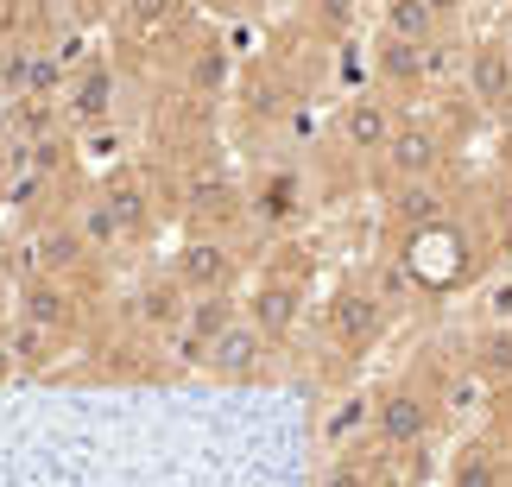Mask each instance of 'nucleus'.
Returning a JSON list of instances; mask_svg holds the SVG:
<instances>
[{"instance_id": "nucleus-1", "label": "nucleus", "mask_w": 512, "mask_h": 487, "mask_svg": "<svg viewBox=\"0 0 512 487\" xmlns=\"http://www.w3.org/2000/svg\"><path fill=\"white\" fill-rule=\"evenodd\" d=\"M481 247H487V235L475 222H462V209H449L437 222L399 228V235H392V260L411 272L418 298H449V291L481 279V260H487Z\"/></svg>"}, {"instance_id": "nucleus-2", "label": "nucleus", "mask_w": 512, "mask_h": 487, "mask_svg": "<svg viewBox=\"0 0 512 487\" xmlns=\"http://www.w3.org/2000/svg\"><path fill=\"white\" fill-rule=\"evenodd\" d=\"M437 431H443V412H437V393H430V367L373 386V443H380L386 456H399V462L418 456L424 462Z\"/></svg>"}, {"instance_id": "nucleus-3", "label": "nucleus", "mask_w": 512, "mask_h": 487, "mask_svg": "<svg viewBox=\"0 0 512 487\" xmlns=\"http://www.w3.org/2000/svg\"><path fill=\"white\" fill-rule=\"evenodd\" d=\"M317 323H323L329 348H342L348 361H361V355H373V348L386 342L392 304L380 298V291H373L367 272H354V279H336V285H329V298H323V310H317Z\"/></svg>"}, {"instance_id": "nucleus-4", "label": "nucleus", "mask_w": 512, "mask_h": 487, "mask_svg": "<svg viewBox=\"0 0 512 487\" xmlns=\"http://www.w3.org/2000/svg\"><path fill=\"white\" fill-rule=\"evenodd\" d=\"M272 355H279V342H272L247 310H234V317L215 329V342L203 348L196 374H209V380H222V386H253V380L272 374Z\"/></svg>"}, {"instance_id": "nucleus-5", "label": "nucleus", "mask_w": 512, "mask_h": 487, "mask_svg": "<svg viewBox=\"0 0 512 487\" xmlns=\"http://www.w3.org/2000/svg\"><path fill=\"white\" fill-rule=\"evenodd\" d=\"M241 310L266 329L272 342L285 348L291 336H298L304 310H310V272H304V260H266L260 285H253L247 298H241Z\"/></svg>"}, {"instance_id": "nucleus-6", "label": "nucleus", "mask_w": 512, "mask_h": 487, "mask_svg": "<svg viewBox=\"0 0 512 487\" xmlns=\"http://www.w3.org/2000/svg\"><path fill=\"white\" fill-rule=\"evenodd\" d=\"M399 121H405V108L392 102V95H380V89H354L348 102L336 108V121H329V146L348 152V159H373V165H380V152L392 146Z\"/></svg>"}, {"instance_id": "nucleus-7", "label": "nucleus", "mask_w": 512, "mask_h": 487, "mask_svg": "<svg viewBox=\"0 0 512 487\" xmlns=\"http://www.w3.org/2000/svg\"><path fill=\"white\" fill-rule=\"evenodd\" d=\"M304 216H310V178L298 165H266L247 190V222L272 241V235H285V228H298Z\"/></svg>"}, {"instance_id": "nucleus-8", "label": "nucleus", "mask_w": 512, "mask_h": 487, "mask_svg": "<svg viewBox=\"0 0 512 487\" xmlns=\"http://www.w3.org/2000/svg\"><path fill=\"white\" fill-rule=\"evenodd\" d=\"M443 165H449V140H443V127L437 121H399V133H392V146L380 152V178L386 190L392 184H411V178H443Z\"/></svg>"}, {"instance_id": "nucleus-9", "label": "nucleus", "mask_w": 512, "mask_h": 487, "mask_svg": "<svg viewBox=\"0 0 512 487\" xmlns=\"http://www.w3.org/2000/svg\"><path fill=\"white\" fill-rule=\"evenodd\" d=\"M13 317L45 323L57 336H76V323H83V291L70 285V272H26L19 291H13Z\"/></svg>"}, {"instance_id": "nucleus-10", "label": "nucleus", "mask_w": 512, "mask_h": 487, "mask_svg": "<svg viewBox=\"0 0 512 487\" xmlns=\"http://www.w3.org/2000/svg\"><path fill=\"white\" fill-rule=\"evenodd\" d=\"M114 108H121V64L114 57H89L64 83V102H57V114L70 127H102V121H114Z\"/></svg>"}, {"instance_id": "nucleus-11", "label": "nucleus", "mask_w": 512, "mask_h": 487, "mask_svg": "<svg viewBox=\"0 0 512 487\" xmlns=\"http://www.w3.org/2000/svg\"><path fill=\"white\" fill-rule=\"evenodd\" d=\"M234 272H241V253L228 235H190L171 260V279L190 291V298H209V291H234Z\"/></svg>"}, {"instance_id": "nucleus-12", "label": "nucleus", "mask_w": 512, "mask_h": 487, "mask_svg": "<svg viewBox=\"0 0 512 487\" xmlns=\"http://www.w3.org/2000/svg\"><path fill=\"white\" fill-rule=\"evenodd\" d=\"M424 51H430V45H405V38H392V32H373V57H367L373 89L392 95V102H418V95L430 89Z\"/></svg>"}, {"instance_id": "nucleus-13", "label": "nucleus", "mask_w": 512, "mask_h": 487, "mask_svg": "<svg viewBox=\"0 0 512 487\" xmlns=\"http://www.w3.org/2000/svg\"><path fill=\"white\" fill-rule=\"evenodd\" d=\"M462 95L481 114H506L512 108V38H481L462 57Z\"/></svg>"}, {"instance_id": "nucleus-14", "label": "nucleus", "mask_w": 512, "mask_h": 487, "mask_svg": "<svg viewBox=\"0 0 512 487\" xmlns=\"http://www.w3.org/2000/svg\"><path fill=\"white\" fill-rule=\"evenodd\" d=\"M399 469L405 462L399 456H386L380 443H354V450H336V456H323V469H317V487H399Z\"/></svg>"}, {"instance_id": "nucleus-15", "label": "nucleus", "mask_w": 512, "mask_h": 487, "mask_svg": "<svg viewBox=\"0 0 512 487\" xmlns=\"http://www.w3.org/2000/svg\"><path fill=\"white\" fill-rule=\"evenodd\" d=\"M38 64H45V38H38L26 19H13V26L0 32V102H32Z\"/></svg>"}, {"instance_id": "nucleus-16", "label": "nucleus", "mask_w": 512, "mask_h": 487, "mask_svg": "<svg viewBox=\"0 0 512 487\" xmlns=\"http://www.w3.org/2000/svg\"><path fill=\"white\" fill-rule=\"evenodd\" d=\"M367 437H373V386H348L342 399L323 405L317 443H323V456H336V450H354V443H367Z\"/></svg>"}, {"instance_id": "nucleus-17", "label": "nucleus", "mask_w": 512, "mask_h": 487, "mask_svg": "<svg viewBox=\"0 0 512 487\" xmlns=\"http://www.w3.org/2000/svg\"><path fill=\"white\" fill-rule=\"evenodd\" d=\"M234 310H241V298H234V291H209V298H190L184 323H177V336H171L177 361H184V367L203 361V348L215 342V329H222V323L234 317Z\"/></svg>"}, {"instance_id": "nucleus-18", "label": "nucleus", "mask_w": 512, "mask_h": 487, "mask_svg": "<svg viewBox=\"0 0 512 487\" xmlns=\"http://www.w3.org/2000/svg\"><path fill=\"white\" fill-rule=\"evenodd\" d=\"M70 228H76V241H83L89 260H114V253L133 247L127 228H121V216H114V203L102 197V190H89V197L70 209Z\"/></svg>"}, {"instance_id": "nucleus-19", "label": "nucleus", "mask_w": 512, "mask_h": 487, "mask_svg": "<svg viewBox=\"0 0 512 487\" xmlns=\"http://www.w3.org/2000/svg\"><path fill=\"white\" fill-rule=\"evenodd\" d=\"M456 209L443 178H411V184H392V209H386V228L399 235V228H418V222H437Z\"/></svg>"}, {"instance_id": "nucleus-20", "label": "nucleus", "mask_w": 512, "mask_h": 487, "mask_svg": "<svg viewBox=\"0 0 512 487\" xmlns=\"http://www.w3.org/2000/svg\"><path fill=\"white\" fill-rule=\"evenodd\" d=\"M506 450L494 437H468L456 456H449V487H512V475H506Z\"/></svg>"}, {"instance_id": "nucleus-21", "label": "nucleus", "mask_w": 512, "mask_h": 487, "mask_svg": "<svg viewBox=\"0 0 512 487\" xmlns=\"http://www.w3.org/2000/svg\"><path fill=\"white\" fill-rule=\"evenodd\" d=\"M222 83H228V45L215 32L190 38V51H184V95H190V102H215Z\"/></svg>"}, {"instance_id": "nucleus-22", "label": "nucleus", "mask_w": 512, "mask_h": 487, "mask_svg": "<svg viewBox=\"0 0 512 487\" xmlns=\"http://www.w3.org/2000/svg\"><path fill=\"white\" fill-rule=\"evenodd\" d=\"M7 336H13V355H19V374H51L57 355L70 348V336H57L45 323H26V317H7Z\"/></svg>"}, {"instance_id": "nucleus-23", "label": "nucleus", "mask_w": 512, "mask_h": 487, "mask_svg": "<svg viewBox=\"0 0 512 487\" xmlns=\"http://www.w3.org/2000/svg\"><path fill=\"white\" fill-rule=\"evenodd\" d=\"M121 32H133L140 45H165L177 32V19H184V0H121Z\"/></svg>"}, {"instance_id": "nucleus-24", "label": "nucleus", "mask_w": 512, "mask_h": 487, "mask_svg": "<svg viewBox=\"0 0 512 487\" xmlns=\"http://www.w3.org/2000/svg\"><path fill=\"white\" fill-rule=\"evenodd\" d=\"M380 32L405 38V45H437L449 26L424 7V0H380Z\"/></svg>"}, {"instance_id": "nucleus-25", "label": "nucleus", "mask_w": 512, "mask_h": 487, "mask_svg": "<svg viewBox=\"0 0 512 487\" xmlns=\"http://www.w3.org/2000/svg\"><path fill=\"white\" fill-rule=\"evenodd\" d=\"M102 197L114 203V216H121V228H127V241H140L146 228H152V190L133 178V171H114V178L102 184Z\"/></svg>"}, {"instance_id": "nucleus-26", "label": "nucleus", "mask_w": 512, "mask_h": 487, "mask_svg": "<svg viewBox=\"0 0 512 487\" xmlns=\"http://www.w3.org/2000/svg\"><path fill=\"white\" fill-rule=\"evenodd\" d=\"M354 19H361V0H304V26L317 32V45H348Z\"/></svg>"}, {"instance_id": "nucleus-27", "label": "nucleus", "mask_w": 512, "mask_h": 487, "mask_svg": "<svg viewBox=\"0 0 512 487\" xmlns=\"http://www.w3.org/2000/svg\"><path fill=\"white\" fill-rule=\"evenodd\" d=\"M70 140L83 146L95 165H121V152H127V133L114 127V121H102V127H70Z\"/></svg>"}, {"instance_id": "nucleus-28", "label": "nucleus", "mask_w": 512, "mask_h": 487, "mask_svg": "<svg viewBox=\"0 0 512 487\" xmlns=\"http://www.w3.org/2000/svg\"><path fill=\"white\" fill-rule=\"evenodd\" d=\"M487 437L512 456V380H500L494 393H487Z\"/></svg>"}, {"instance_id": "nucleus-29", "label": "nucleus", "mask_w": 512, "mask_h": 487, "mask_svg": "<svg viewBox=\"0 0 512 487\" xmlns=\"http://www.w3.org/2000/svg\"><path fill=\"white\" fill-rule=\"evenodd\" d=\"M481 323H512V272L500 285H487V310H481Z\"/></svg>"}, {"instance_id": "nucleus-30", "label": "nucleus", "mask_w": 512, "mask_h": 487, "mask_svg": "<svg viewBox=\"0 0 512 487\" xmlns=\"http://www.w3.org/2000/svg\"><path fill=\"white\" fill-rule=\"evenodd\" d=\"M121 13V0H70V19L76 26H102V19Z\"/></svg>"}, {"instance_id": "nucleus-31", "label": "nucleus", "mask_w": 512, "mask_h": 487, "mask_svg": "<svg viewBox=\"0 0 512 487\" xmlns=\"http://www.w3.org/2000/svg\"><path fill=\"white\" fill-rule=\"evenodd\" d=\"M26 159H32V146L19 140V133H13V140H7V133H0V190H7V178H13V171L26 165Z\"/></svg>"}, {"instance_id": "nucleus-32", "label": "nucleus", "mask_w": 512, "mask_h": 487, "mask_svg": "<svg viewBox=\"0 0 512 487\" xmlns=\"http://www.w3.org/2000/svg\"><path fill=\"white\" fill-rule=\"evenodd\" d=\"M19 380V355H13V336H7V323H0V386Z\"/></svg>"}, {"instance_id": "nucleus-33", "label": "nucleus", "mask_w": 512, "mask_h": 487, "mask_svg": "<svg viewBox=\"0 0 512 487\" xmlns=\"http://www.w3.org/2000/svg\"><path fill=\"white\" fill-rule=\"evenodd\" d=\"M424 7H430V13H437V19H443V26H449V32H456V19L468 13V0H424Z\"/></svg>"}, {"instance_id": "nucleus-34", "label": "nucleus", "mask_w": 512, "mask_h": 487, "mask_svg": "<svg viewBox=\"0 0 512 487\" xmlns=\"http://www.w3.org/2000/svg\"><path fill=\"white\" fill-rule=\"evenodd\" d=\"M506 38H512V0H506Z\"/></svg>"}]
</instances>
